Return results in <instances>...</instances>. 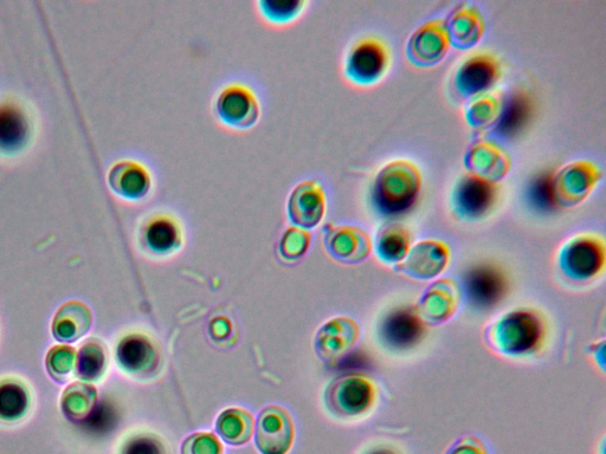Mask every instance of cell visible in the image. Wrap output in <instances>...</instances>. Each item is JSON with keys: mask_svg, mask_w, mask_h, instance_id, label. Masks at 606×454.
Returning a JSON list of instances; mask_svg holds the SVG:
<instances>
[{"mask_svg": "<svg viewBox=\"0 0 606 454\" xmlns=\"http://www.w3.org/2000/svg\"><path fill=\"white\" fill-rule=\"evenodd\" d=\"M96 389L93 386L77 382L67 388L63 394L62 408L72 419H83L92 412L96 404Z\"/></svg>", "mask_w": 606, "mask_h": 454, "instance_id": "7402d4cb", "label": "cell"}, {"mask_svg": "<svg viewBox=\"0 0 606 454\" xmlns=\"http://www.w3.org/2000/svg\"><path fill=\"white\" fill-rule=\"evenodd\" d=\"M447 263V251L436 243H423L416 246L405 263V270L411 276L419 278L434 277Z\"/></svg>", "mask_w": 606, "mask_h": 454, "instance_id": "4fadbf2b", "label": "cell"}, {"mask_svg": "<svg viewBox=\"0 0 606 454\" xmlns=\"http://www.w3.org/2000/svg\"><path fill=\"white\" fill-rule=\"evenodd\" d=\"M90 310L81 302H69L57 311L53 323V334L57 341L76 342L92 327Z\"/></svg>", "mask_w": 606, "mask_h": 454, "instance_id": "7c38bea8", "label": "cell"}, {"mask_svg": "<svg viewBox=\"0 0 606 454\" xmlns=\"http://www.w3.org/2000/svg\"><path fill=\"white\" fill-rule=\"evenodd\" d=\"M459 203L468 216H480L491 207L494 190L485 180L468 178L459 188Z\"/></svg>", "mask_w": 606, "mask_h": 454, "instance_id": "e0dca14e", "label": "cell"}, {"mask_svg": "<svg viewBox=\"0 0 606 454\" xmlns=\"http://www.w3.org/2000/svg\"><path fill=\"white\" fill-rule=\"evenodd\" d=\"M326 200L324 188L314 180L302 181L290 193L288 216L300 229H313L324 218Z\"/></svg>", "mask_w": 606, "mask_h": 454, "instance_id": "277c9868", "label": "cell"}, {"mask_svg": "<svg viewBox=\"0 0 606 454\" xmlns=\"http://www.w3.org/2000/svg\"><path fill=\"white\" fill-rule=\"evenodd\" d=\"M502 293V278L492 269L473 272L468 280V294L480 306H488L498 300Z\"/></svg>", "mask_w": 606, "mask_h": 454, "instance_id": "d6986e66", "label": "cell"}, {"mask_svg": "<svg viewBox=\"0 0 606 454\" xmlns=\"http://www.w3.org/2000/svg\"><path fill=\"white\" fill-rule=\"evenodd\" d=\"M121 454H166V452L158 438L138 436L128 441Z\"/></svg>", "mask_w": 606, "mask_h": 454, "instance_id": "d6a6232c", "label": "cell"}, {"mask_svg": "<svg viewBox=\"0 0 606 454\" xmlns=\"http://www.w3.org/2000/svg\"><path fill=\"white\" fill-rule=\"evenodd\" d=\"M498 342L508 353H522L531 349L539 337V326L532 316L517 314L502 321L496 330Z\"/></svg>", "mask_w": 606, "mask_h": 454, "instance_id": "9c48e42d", "label": "cell"}, {"mask_svg": "<svg viewBox=\"0 0 606 454\" xmlns=\"http://www.w3.org/2000/svg\"><path fill=\"white\" fill-rule=\"evenodd\" d=\"M326 248L338 261L354 263L369 254L370 243L365 233L356 227H337L326 236Z\"/></svg>", "mask_w": 606, "mask_h": 454, "instance_id": "8fae6325", "label": "cell"}, {"mask_svg": "<svg viewBox=\"0 0 606 454\" xmlns=\"http://www.w3.org/2000/svg\"><path fill=\"white\" fill-rule=\"evenodd\" d=\"M28 408L27 389L16 381H3L0 384V419L8 421L21 419Z\"/></svg>", "mask_w": 606, "mask_h": 454, "instance_id": "44dd1931", "label": "cell"}, {"mask_svg": "<svg viewBox=\"0 0 606 454\" xmlns=\"http://www.w3.org/2000/svg\"><path fill=\"white\" fill-rule=\"evenodd\" d=\"M603 262L599 246L588 239L572 244L565 255V268L572 276L590 277L598 271Z\"/></svg>", "mask_w": 606, "mask_h": 454, "instance_id": "9a60e30c", "label": "cell"}, {"mask_svg": "<svg viewBox=\"0 0 606 454\" xmlns=\"http://www.w3.org/2000/svg\"><path fill=\"white\" fill-rule=\"evenodd\" d=\"M327 405L343 417H354L369 408L372 401V387L359 378H345L335 381L328 388Z\"/></svg>", "mask_w": 606, "mask_h": 454, "instance_id": "5b68a950", "label": "cell"}, {"mask_svg": "<svg viewBox=\"0 0 606 454\" xmlns=\"http://www.w3.org/2000/svg\"><path fill=\"white\" fill-rule=\"evenodd\" d=\"M421 332V324L416 316L406 311L393 315L384 328L386 339L398 347L409 346L418 339Z\"/></svg>", "mask_w": 606, "mask_h": 454, "instance_id": "603a6c76", "label": "cell"}, {"mask_svg": "<svg viewBox=\"0 0 606 454\" xmlns=\"http://www.w3.org/2000/svg\"><path fill=\"white\" fill-rule=\"evenodd\" d=\"M28 122L15 107L0 110V149L6 152L16 151L28 135Z\"/></svg>", "mask_w": 606, "mask_h": 454, "instance_id": "ac0fdd59", "label": "cell"}, {"mask_svg": "<svg viewBox=\"0 0 606 454\" xmlns=\"http://www.w3.org/2000/svg\"><path fill=\"white\" fill-rule=\"evenodd\" d=\"M112 190L120 197L139 200L151 191L152 178L139 162L125 160L114 165L108 177Z\"/></svg>", "mask_w": 606, "mask_h": 454, "instance_id": "52a82bcc", "label": "cell"}, {"mask_svg": "<svg viewBox=\"0 0 606 454\" xmlns=\"http://www.w3.org/2000/svg\"><path fill=\"white\" fill-rule=\"evenodd\" d=\"M456 293L449 284L437 283L425 294L422 314L431 321L446 320L454 313Z\"/></svg>", "mask_w": 606, "mask_h": 454, "instance_id": "ffe728a7", "label": "cell"}, {"mask_svg": "<svg viewBox=\"0 0 606 454\" xmlns=\"http://www.w3.org/2000/svg\"><path fill=\"white\" fill-rule=\"evenodd\" d=\"M358 339L356 323L347 319H337L320 329L315 341V349L324 361H335L345 355Z\"/></svg>", "mask_w": 606, "mask_h": 454, "instance_id": "8992f818", "label": "cell"}, {"mask_svg": "<svg viewBox=\"0 0 606 454\" xmlns=\"http://www.w3.org/2000/svg\"><path fill=\"white\" fill-rule=\"evenodd\" d=\"M106 354L98 343L90 342L77 354V373L83 380L94 381L106 371Z\"/></svg>", "mask_w": 606, "mask_h": 454, "instance_id": "cb8c5ba5", "label": "cell"}, {"mask_svg": "<svg viewBox=\"0 0 606 454\" xmlns=\"http://www.w3.org/2000/svg\"><path fill=\"white\" fill-rule=\"evenodd\" d=\"M446 454H488V451L480 439L467 437L456 441Z\"/></svg>", "mask_w": 606, "mask_h": 454, "instance_id": "836d02e7", "label": "cell"}, {"mask_svg": "<svg viewBox=\"0 0 606 454\" xmlns=\"http://www.w3.org/2000/svg\"><path fill=\"white\" fill-rule=\"evenodd\" d=\"M530 113V103L525 97L518 96L509 105L504 118H502L500 132L504 135H512L524 125Z\"/></svg>", "mask_w": 606, "mask_h": 454, "instance_id": "f546056e", "label": "cell"}, {"mask_svg": "<svg viewBox=\"0 0 606 454\" xmlns=\"http://www.w3.org/2000/svg\"><path fill=\"white\" fill-rule=\"evenodd\" d=\"M77 353L73 348L58 346L50 350L47 367L55 379H67L76 371Z\"/></svg>", "mask_w": 606, "mask_h": 454, "instance_id": "83f0119b", "label": "cell"}, {"mask_svg": "<svg viewBox=\"0 0 606 454\" xmlns=\"http://www.w3.org/2000/svg\"><path fill=\"white\" fill-rule=\"evenodd\" d=\"M412 47L418 48V58H423L425 61H435L444 54V48L447 49V41L444 40L441 28L436 25V27H428L418 32Z\"/></svg>", "mask_w": 606, "mask_h": 454, "instance_id": "4316f807", "label": "cell"}, {"mask_svg": "<svg viewBox=\"0 0 606 454\" xmlns=\"http://www.w3.org/2000/svg\"><path fill=\"white\" fill-rule=\"evenodd\" d=\"M216 110L225 125L238 129L253 127L260 118L259 100L243 84H231L217 97Z\"/></svg>", "mask_w": 606, "mask_h": 454, "instance_id": "6da1fadb", "label": "cell"}, {"mask_svg": "<svg viewBox=\"0 0 606 454\" xmlns=\"http://www.w3.org/2000/svg\"><path fill=\"white\" fill-rule=\"evenodd\" d=\"M116 358L125 371L134 375H147L158 366V354L144 336L132 335L120 342Z\"/></svg>", "mask_w": 606, "mask_h": 454, "instance_id": "30bf717a", "label": "cell"}, {"mask_svg": "<svg viewBox=\"0 0 606 454\" xmlns=\"http://www.w3.org/2000/svg\"><path fill=\"white\" fill-rule=\"evenodd\" d=\"M534 203L543 209L551 207L554 203L552 185L549 178H541L532 190Z\"/></svg>", "mask_w": 606, "mask_h": 454, "instance_id": "e575fe53", "label": "cell"}, {"mask_svg": "<svg viewBox=\"0 0 606 454\" xmlns=\"http://www.w3.org/2000/svg\"><path fill=\"white\" fill-rule=\"evenodd\" d=\"M370 454H395V453H392L388 450H377V451L371 452Z\"/></svg>", "mask_w": 606, "mask_h": 454, "instance_id": "d590c367", "label": "cell"}, {"mask_svg": "<svg viewBox=\"0 0 606 454\" xmlns=\"http://www.w3.org/2000/svg\"><path fill=\"white\" fill-rule=\"evenodd\" d=\"M386 66L384 48L376 41H364L348 56L346 73L353 81L370 83L383 74Z\"/></svg>", "mask_w": 606, "mask_h": 454, "instance_id": "ba28073f", "label": "cell"}, {"mask_svg": "<svg viewBox=\"0 0 606 454\" xmlns=\"http://www.w3.org/2000/svg\"><path fill=\"white\" fill-rule=\"evenodd\" d=\"M182 454H223V447L214 434L197 433L184 441Z\"/></svg>", "mask_w": 606, "mask_h": 454, "instance_id": "1f68e13d", "label": "cell"}, {"mask_svg": "<svg viewBox=\"0 0 606 454\" xmlns=\"http://www.w3.org/2000/svg\"><path fill=\"white\" fill-rule=\"evenodd\" d=\"M311 236L300 227H290L283 235L280 243V252L288 261H295L306 254Z\"/></svg>", "mask_w": 606, "mask_h": 454, "instance_id": "f1b7e54d", "label": "cell"}, {"mask_svg": "<svg viewBox=\"0 0 606 454\" xmlns=\"http://www.w3.org/2000/svg\"><path fill=\"white\" fill-rule=\"evenodd\" d=\"M408 244V238L401 230L391 229L380 237L378 250L389 261H399L404 257Z\"/></svg>", "mask_w": 606, "mask_h": 454, "instance_id": "4dcf8cb0", "label": "cell"}, {"mask_svg": "<svg viewBox=\"0 0 606 454\" xmlns=\"http://www.w3.org/2000/svg\"><path fill=\"white\" fill-rule=\"evenodd\" d=\"M417 188L415 170L405 164L392 165L378 181L377 200L383 210L399 212L410 206L418 191Z\"/></svg>", "mask_w": 606, "mask_h": 454, "instance_id": "7a4b0ae2", "label": "cell"}, {"mask_svg": "<svg viewBox=\"0 0 606 454\" xmlns=\"http://www.w3.org/2000/svg\"><path fill=\"white\" fill-rule=\"evenodd\" d=\"M144 238L148 249L156 254L165 255L179 248L182 243V232L172 218L159 216L148 223Z\"/></svg>", "mask_w": 606, "mask_h": 454, "instance_id": "5bb4252c", "label": "cell"}, {"mask_svg": "<svg viewBox=\"0 0 606 454\" xmlns=\"http://www.w3.org/2000/svg\"><path fill=\"white\" fill-rule=\"evenodd\" d=\"M216 430L225 443L240 446L253 436L254 419L248 412L232 408L219 415Z\"/></svg>", "mask_w": 606, "mask_h": 454, "instance_id": "2e32d148", "label": "cell"}, {"mask_svg": "<svg viewBox=\"0 0 606 454\" xmlns=\"http://www.w3.org/2000/svg\"><path fill=\"white\" fill-rule=\"evenodd\" d=\"M305 5L303 0H262L259 8L269 22L286 24L299 16Z\"/></svg>", "mask_w": 606, "mask_h": 454, "instance_id": "484cf974", "label": "cell"}, {"mask_svg": "<svg viewBox=\"0 0 606 454\" xmlns=\"http://www.w3.org/2000/svg\"><path fill=\"white\" fill-rule=\"evenodd\" d=\"M294 427L281 407H268L257 419L255 441L262 454H286L292 447Z\"/></svg>", "mask_w": 606, "mask_h": 454, "instance_id": "3957f363", "label": "cell"}, {"mask_svg": "<svg viewBox=\"0 0 606 454\" xmlns=\"http://www.w3.org/2000/svg\"><path fill=\"white\" fill-rule=\"evenodd\" d=\"M495 66L487 58H476L463 68L461 74L462 87L476 92L488 87L494 81Z\"/></svg>", "mask_w": 606, "mask_h": 454, "instance_id": "d4e9b609", "label": "cell"}]
</instances>
